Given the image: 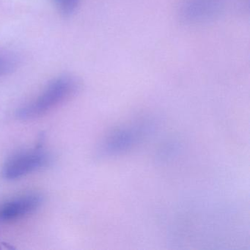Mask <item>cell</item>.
Returning <instances> with one entry per match:
<instances>
[{
    "label": "cell",
    "instance_id": "obj_3",
    "mask_svg": "<svg viewBox=\"0 0 250 250\" xmlns=\"http://www.w3.org/2000/svg\"><path fill=\"white\" fill-rule=\"evenodd\" d=\"M144 127L143 125H135L115 131L102 145L101 156H114L128 150L140 138Z\"/></svg>",
    "mask_w": 250,
    "mask_h": 250
},
{
    "label": "cell",
    "instance_id": "obj_1",
    "mask_svg": "<svg viewBox=\"0 0 250 250\" xmlns=\"http://www.w3.org/2000/svg\"><path fill=\"white\" fill-rule=\"evenodd\" d=\"M78 88V82L74 77H59L49 83L35 100L20 108L17 116L25 121L39 118L69 99Z\"/></svg>",
    "mask_w": 250,
    "mask_h": 250
},
{
    "label": "cell",
    "instance_id": "obj_5",
    "mask_svg": "<svg viewBox=\"0 0 250 250\" xmlns=\"http://www.w3.org/2000/svg\"><path fill=\"white\" fill-rule=\"evenodd\" d=\"M58 11L65 17L72 15L79 5L80 0H52Z\"/></svg>",
    "mask_w": 250,
    "mask_h": 250
},
{
    "label": "cell",
    "instance_id": "obj_2",
    "mask_svg": "<svg viewBox=\"0 0 250 250\" xmlns=\"http://www.w3.org/2000/svg\"><path fill=\"white\" fill-rule=\"evenodd\" d=\"M49 156L42 150L35 149L12 156L4 165L2 175L8 180L25 176L47 165Z\"/></svg>",
    "mask_w": 250,
    "mask_h": 250
},
{
    "label": "cell",
    "instance_id": "obj_6",
    "mask_svg": "<svg viewBox=\"0 0 250 250\" xmlns=\"http://www.w3.org/2000/svg\"><path fill=\"white\" fill-rule=\"evenodd\" d=\"M15 58L11 55L0 54V76L11 72L15 68Z\"/></svg>",
    "mask_w": 250,
    "mask_h": 250
},
{
    "label": "cell",
    "instance_id": "obj_4",
    "mask_svg": "<svg viewBox=\"0 0 250 250\" xmlns=\"http://www.w3.org/2000/svg\"><path fill=\"white\" fill-rule=\"evenodd\" d=\"M42 203L37 194H27L8 202L0 208V221L15 220L36 210Z\"/></svg>",
    "mask_w": 250,
    "mask_h": 250
}]
</instances>
